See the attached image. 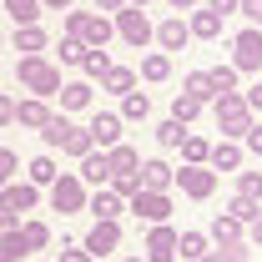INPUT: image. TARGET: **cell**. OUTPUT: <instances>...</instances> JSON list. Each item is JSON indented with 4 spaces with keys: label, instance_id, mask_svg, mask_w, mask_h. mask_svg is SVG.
<instances>
[{
    "label": "cell",
    "instance_id": "cell-1",
    "mask_svg": "<svg viewBox=\"0 0 262 262\" xmlns=\"http://www.w3.org/2000/svg\"><path fill=\"white\" fill-rule=\"evenodd\" d=\"M15 81H20L31 96L51 101L61 91V66H51L46 56H20V61H15Z\"/></svg>",
    "mask_w": 262,
    "mask_h": 262
},
{
    "label": "cell",
    "instance_id": "cell-2",
    "mask_svg": "<svg viewBox=\"0 0 262 262\" xmlns=\"http://www.w3.org/2000/svg\"><path fill=\"white\" fill-rule=\"evenodd\" d=\"M212 116H217V131H222L227 141H237L242 131L252 126V111H247V101H242V91H222V96L212 101Z\"/></svg>",
    "mask_w": 262,
    "mask_h": 262
},
{
    "label": "cell",
    "instance_id": "cell-3",
    "mask_svg": "<svg viewBox=\"0 0 262 262\" xmlns=\"http://www.w3.org/2000/svg\"><path fill=\"white\" fill-rule=\"evenodd\" d=\"M111 26H116V35H121L126 46H136V51L151 40V20H146V10H141V5H121Z\"/></svg>",
    "mask_w": 262,
    "mask_h": 262
},
{
    "label": "cell",
    "instance_id": "cell-4",
    "mask_svg": "<svg viewBox=\"0 0 262 262\" xmlns=\"http://www.w3.org/2000/svg\"><path fill=\"white\" fill-rule=\"evenodd\" d=\"M232 71H262V31L257 26L232 35Z\"/></svg>",
    "mask_w": 262,
    "mask_h": 262
},
{
    "label": "cell",
    "instance_id": "cell-5",
    "mask_svg": "<svg viewBox=\"0 0 262 262\" xmlns=\"http://www.w3.org/2000/svg\"><path fill=\"white\" fill-rule=\"evenodd\" d=\"M51 207L56 212H86V182L76 177V171H66L51 182Z\"/></svg>",
    "mask_w": 262,
    "mask_h": 262
},
{
    "label": "cell",
    "instance_id": "cell-6",
    "mask_svg": "<svg viewBox=\"0 0 262 262\" xmlns=\"http://www.w3.org/2000/svg\"><path fill=\"white\" fill-rule=\"evenodd\" d=\"M126 212H136L146 227H157V222H166V217H171V192H136Z\"/></svg>",
    "mask_w": 262,
    "mask_h": 262
},
{
    "label": "cell",
    "instance_id": "cell-7",
    "mask_svg": "<svg viewBox=\"0 0 262 262\" xmlns=\"http://www.w3.org/2000/svg\"><path fill=\"white\" fill-rule=\"evenodd\" d=\"M146 262H177V227L171 222H157V227H146Z\"/></svg>",
    "mask_w": 262,
    "mask_h": 262
},
{
    "label": "cell",
    "instance_id": "cell-8",
    "mask_svg": "<svg viewBox=\"0 0 262 262\" xmlns=\"http://www.w3.org/2000/svg\"><path fill=\"white\" fill-rule=\"evenodd\" d=\"M177 187L192 196V202H207V196L217 192V171L212 166H182L177 171Z\"/></svg>",
    "mask_w": 262,
    "mask_h": 262
},
{
    "label": "cell",
    "instance_id": "cell-9",
    "mask_svg": "<svg viewBox=\"0 0 262 262\" xmlns=\"http://www.w3.org/2000/svg\"><path fill=\"white\" fill-rule=\"evenodd\" d=\"M35 202H40V187H31V182H5L0 187V212H10V217L31 212Z\"/></svg>",
    "mask_w": 262,
    "mask_h": 262
},
{
    "label": "cell",
    "instance_id": "cell-10",
    "mask_svg": "<svg viewBox=\"0 0 262 262\" xmlns=\"http://www.w3.org/2000/svg\"><path fill=\"white\" fill-rule=\"evenodd\" d=\"M91 257H111L116 247H121V222H96V227L86 232V242H81Z\"/></svg>",
    "mask_w": 262,
    "mask_h": 262
},
{
    "label": "cell",
    "instance_id": "cell-11",
    "mask_svg": "<svg viewBox=\"0 0 262 262\" xmlns=\"http://www.w3.org/2000/svg\"><path fill=\"white\" fill-rule=\"evenodd\" d=\"M136 177H141V192H171V187H177V166L157 162V157L136 166Z\"/></svg>",
    "mask_w": 262,
    "mask_h": 262
},
{
    "label": "cell",
    "instance_id": "cell-12",
    "mask_svg": "<svg viewBox=\"0 0 262 262\" xmlns=\"http://www.w3.org/2000/svg\"><path fill=\"white\" fill-rule=\"evenodd\" d=\"M91 141H96V151H111V146H116V141H121V116H116V111H96V116H91Z\"/></svg>",
    "mask_w": 262,
    "mask_h": 262
},
{
    "label": "cell",
    "instance_id": "cell-13",
    "mask_svg": "<svg viewBox=\"0 0 262 262\" xmlns=\"http://www.w3.org/2000/svg\"><path fill=\"white\" fill-rule=\"evenodd\" d=\"M151 40H157L162 51H182V46L192 40V31H187V20H182V15H166L162 26H151Z\"/></svg>",
    "mask_w": 262,
    "mask_h": 262
},
{
    "label": "cell",
    "instance_id": "cell-14",
    "mask_svg": "<svg viewBox=\"0 0 262 262\" xmlns=\"http://www.w3.org/2000/svg\"><path fill=\"white\" fill-rule=\"evenodd\" d=\"M86 212H91L96 222H116V217L126 212V202L116 192H106V187H96V196H86Z\"/></svg>",
    "mask_w": 262,
    "mask_h": 262
},
{
    "label": "cell",
    "instance_id": "cell-15",
    "mask_svg": "<svg viewBox=\"0 0 262 262\" xmlns=\"http://www.w3.org/2000/svg\"><path fill=\"white\" fill-rule=\"evenodd\" d=\"M51 121V106L40 96H26V101H15V126H31V131H40Z\"/></svg>",
    "mask_w": 262,
    "mask_h": 262
},
{
    "label": "cell",
    "instance_id": "cell-16",
    "mask_svg": "<svg viewBox=\"0 0 262 262\" xmlns=\"http://www.w3.org/2000/svg\"><path fill=\"white\" fill-rule=\"evenodd\" d=\"M111 35H116V26H111L106 15H86V31H81V46H86V51H106Z\"/></svg>",
    "mask_w": 262,
    "mask_h": 262
},
{
    "label": "cell",
    "instance_id": "cell-17",
    "mask_svg": "<svg viewBox=\"0 0 262 262\" xmlns=\"http://www.w3.org/2000/svg\"><path fill=\"white\" fill-rule=\"evenodd\" d=\"M81 182L106 187V182H111V157H106V151H86V157H81Z\"/></svg>",
    "mask_w": 262,
    "mask_h": 262
},
{
    "label": "cell",
    "instance_id": "cell-18",
    "mask_svg": "<svg viewBox=\"0 0 262 262\" xmlns=\"http://www.w3.org/2000/svg\"><path fill=\"white\" fill-rule=\"evenodd\" d=\"M187 31H192V40H217V35H222V15H212V10H192Z\"/></svg>",
    "mask_w": 262,
    "mask_h": 262
},
{
    "label": "cell",
    "instance_id": "cell-19",
    "mask_svg": "<svg viewBox=\"0 0 262 262\" xmlns=\"http://www.w3.org/2000/svg\"><path fill=\"white\" fill-rule=\"evenodd\" d=\"M61 111H81V106H91V81H61Z\"/></svg>",
    "mask_w": 262,
    "mask_h": 262
},
{
    "label": "cell",
    "instance_id": "cell-20",
    "mask_svg": "<svg viewBox=\"0 0 262 262\" xmlns=\"http://www.w3.org/2000/svg\"><path fill=\"white\" fill-rule=\"evenodd\" d=\"M207 162L217 166V171H237V166H242V146H237V141H217V146L207 151Z\"/></svg>",
    "mask_w": 262,
    "mask_h": 262
},
{
    "label": "cell",
    "instance_id": "cell-21",
    "mask_svg": "<svg viewBox=\"0 0 262 262\" xmlns=\"http://www.w3.org/2000/svg\"><path fill=\"white\" fill-rule=\"evenodd\" d=\"M15 237L26 242V252H46V247H51V227H46V222H20Z\"/></svg>",
    "mask_w": 262,
    "mask_h": 262
},
{
    "label": "cell",
    "instance_id": "cell-22",
    "mask_svg": "<svg viewBox=\"0 0 262 262\" xmlns=\"http://www.w3.org/2000/svg\"><path fill=\"white\" fill-rule=\"evenodd\" d=\"M101 86H106L111 96H126V91H136V71H131V66H111V71L101 76Z\"/></svg>",
    "mask_w": 262,
    "mask_h": 262
},
{
    "label": "cell",
    "instance_id": "cell-23",
    "mask_svg": "<svg viewBox=\"0 0 262 262\" xmlns=\"http://www.w3.org/2000/svg\"><path fill=\"white\" fill-rule=\"evenodd\" d=\"M151 116V96L146 91H126L121 96V121H146Z\"/></svg>",
    "mask_w": 262,
    "mask_h": 262
},
{
    "label": "cell",
    "instance_id": "cell-24",
    "mask_svg": "<svg viewBox=\"0 0 262 262\" xmlns=\"http://www.w3.org/2000/svg\"><path fill=\"white\" fill-rule=\"evenodd\" d=\"M207 151H212V141H207V136H196V131L182 136V157H187L182 166H207Z\"/></svg>",
    "mask_w": 262,
    "mask_h": 262
},
{
    "label": "cell",
    "instance_id": "cell-25",
    "mask_svg": "<svg viewBox=\"0 0 262 262\" xmlns=\"http://www.w3.org/2000/svg\"><path fill=\"white\" fill-rule=\"evenodd\" d=\"M61 151L81 162L86 151H96V141H91V131H86V126H71V131H66V141H61Z\"/></svg>",
    "mask_w": 262,
    "mask_h": 262
},
{
    "label": "cell",
    "instance_id": "cell-26",
    "mask_svg": "<svg viewBox=\"0 0 262 262\" xmlns=\"http://www.w3.org/2000/svg\"><path fill=\"white\" fill-rule=\"evenodd\" d=\"M5 15L15 26H40V0H5Z\"/></svg>",
    "mask_w": 262,
    "mask_h": 262
},
{
    "label": "cell",
    "instance_id": "cell-27",
    "mask_svg": "<svg viewBox=\"0 0 262 262\" xmlns=\"http://www.w3.org/2000/svg\"><path fill=\"white\" fill-rule=\"evenodd\" d=\"M182 91H187L192 101H202V106H207V101H217V91H212V76H207V71H192V76L182 81Z\"/></svg>",
    "mask_w": 262,
    "mask_h": 262
},
{
    "label": "cell",
    "instance_id": "cell-28",
    "mask_svg": "<svg viewBox=\"0 0 262 262\" xmlns=\"http://www.w3.org/2000/svg\"><path fill=\"white\" fill-rule=\"evenodd\" d=\"M15 51L40 56V51H46V31H40V26H15Z\"/></svg>",
    "mask_w": 262,
    "mask_h": 262
},
{
    "label": "cell",
    "instance_id": "cell-29",
    "mask_svg": "<svg viewBox=\"0 0 262 262\" xmlns=\"http://www.w3.org/2000/svg\"><path fill=\"white\" fill-rule=\"evenodd\" d=\"M166 76H171V56H166V51L141 56V81H166Z\"/></svg>",
    "mask_w": 262,
    "mask_h": 262
},
{
    "label": "cell",
    "instance_id": "cell-30",
    "mask_svg": "<svg viewBox=\"0 0 262 262\" xmlns=\"http://www.w3.org/2000/svg\"><path fill=\"white\" fill-rule=\"evenodd\" d=\"M227 217L247 227V222H257V217H262V202H252V196H232V202H227Z\"/></svg>",
    "mask_w": 262,
    "mask_h": 262
},
{
    "label": "cell",
    "instance_id": "cell-31",
    "mask_svg": "<svg viewBox=\"0 0 262 262\" xmlns=\"http://www.w3.org/2000/svg\"><path fill=\"white\" fill-rule=\"evenodd\" d=\"M202 252H207V232H177V257L196 262Z\"/></svg>",
    "mask_w": 262,
    "mask_h": 262
},
{
    "label": "cell",
    "instance_id": "cell-32",
    "mask_svg": "<svg viewBox=\"0 0 262 262\" xmlns=\"http://www.w3.org/2000/svg\"><path fill=\"white\" fill-rule=\"evenodd\" d=\"M196 116H202V101H192L187 91H177V96H171V121H182V126H192Z\"/></svg>",
    "mask_w": 262,
    "mask_h": 262
},
{
    "label": "cell",
    "instance_id": "cell-33",
    "mask_svg": "<svg viewBox=\"0 0 262 262\" xmlns=\"http://www.w3.org/2000/svg\"><path fill=\"white\" fill-rule=\"evenodd\" d=\"M106 192H116L121 202H131V196L141 192V177H136V171H111V182H106Z\"/></svg>",
    "mask_w": 262,
    "mask_h": 262
},
{
    "label": "cell",
    "instance_id": "cell-34",
    "mask_svg": "<svg viewBox=\"0 0 262 262\" xmlns=\"http://www.w3.org/2000/svg\"><path fill=\"white\" fill-rule=\"evenodd\" d=\"M106 157H111V171H136V166H141V151H136V146H126V141H116Z\"/></svg>",
    "mask_w": 262,
    "mask_h": 262
},
{
    "label": "cell",
    "instance_id": "cell-35",
    "mask_svg": "<svg viewBox=\"0 0 262 262\" xmlns=\"http://www.w3.org/2000/svg\"><path fill=\"white\" fill-rule=\"evenodd\" d=\"M212 242H217V247H227V242H242V222H232L227 212H222V217H212Z\"/></svg>",
    "mask_w": 262,
    "mask_h": 262
},
{
    "label": "cell",
    "instance_id": "cell-36",
    "mask_svg": "<svg viewBox=\"0 0 262 262\" xmlns=\"http://www.w3.org/2000/svg\"><path fill=\"white\" fill-rule=\"evenodd\" d=\"M66 131H71V116H66V111H51V121L40 126V141H46V146H61Z\"/></svg>",
    "mask_w": 262,
    "mask_h": 262
},
{
    "label": "cell",
    "instance_id": "cell-37",
    "mask_svg": "<svg viewBox=\"0 0 262 262\" xmlns=\"http://www.w3.org/2000/svg\"><path fill=\"white\" fill-rule=\"evenodd\" d=\"M26 177H31V187H51L61 171H56V162H51V157H35V162L26 166Z\"/></svg>",
    "mask_w": 262,
    "mask_h": 262
},
{
    "label": "cell",
    "instance_id": "cell-38",
    "mask_svg": "<svg viewBox=\"0 0 262 262\" xmlns=\"http://www.w3.org/2000/svg\"><path fill=\"white\" fill-rule=\"evenodd\" d=\"M237 196L262 202V171H237Z\"/></svg>",
    "mask_w": 262,
    "mask_h": 262
},
{
    "label": "cell",
    "instance_id": "cell-39",
    "mask_svg": "<svg viewBox=\"0 0 262 262\" xmlns=\"http://www.w3.org/2000/svg\"><path fill=\"white\" fill-rule=\"evenodd\" d=\"M207 76H212V91H217V96H222V91H237V71H232V66H212Z\"/></svg>",
    "mask_w": 262,
    "mask_h": 262
},
{
    "label": "cell",
    "instance_id": "cell-40",
    "mask_svg": "<svg viewBox=\"0 0 262 262\" xmlns=\"http://www.w3.org/2000/svg\"><path fill=\"white\" fill-rule=\"evenodd\" d=\"M182 136H187V126H182V121H171V116L157 126V141H162V146H182Z\"/></svg>",
    "mask_w": 262,
    "mask_h": 262
},
{
    "label": "cell",
    "instance_id": "cell-41",
    "mask_svg": "<svg viewBox=\"0 0 262 262\" xmlns=\"http://www.w3.org/2000/svg\"><path fill=\"white\" fill-rule=\"evenodd\" d=\"M20 257H31V252H26V242H20L15 232H10V237H0V262H20Z\"/></svg>",
    "mask_w": 262,
    "mask_h": 262
},
{
    "label": "cell",
    "instance_id": "cell-42",
    "mask_svg": "<svg viewBox=\"0 0 262 262\" xmlns=\"http://www.w3.org/2000/svg\"><path fill=\"white\" fill-rule=\"evenodd\" d=\"M81 61H86V46H81L76 35H66L61 40V66H81Z\"/></svg>",
    "mask_w": 262,
    "mask_h": 262
},
{
    "label": "cell",
    "instance_id": "cell-43",
    "mask_svg": "<svg viewBox=\"0 0 262 262\" xmlns=\"http://www.w3.org/2000/svg\"><path fill=\"white\" fill-rule=\"evenodd\" d=\"M81 71H86V76H106V71H111V56H106V51H86Z\"/></svg>",
    "mask_w": 262,
    "mask_h": 262
},
{
    "label": "cell",
    "instance_id": "cell-44",
    "mask_svg": "<svg viewBox=\"0 0 262 262\" xmlns=\"http://www.w3.org/2000/svg\"><path fill=\"white\" fill-rule=\"evenodd\" d=\"M15 171H20V157H15L10 146H0V187H5V182H15Z\"/></svg>",
    "mask_w": 262,
    "mask_h": 262
},
{
    "label": "cell",
    "instance_id": "cell-45",
    "mask_svg": "<svg viewBox=\"0 0 262 262\" xmlns=\"http://www.w3.org/2000/svg\"><path fill=\"white\" fill-rule=\"evenodd\" d=\"M56 262H96V257H91L81 242H61V257H56Z\"/></svg>",
    "mask_w": 262,
    "mask_h": 262
},
{
    "label": "cell",
    "instance_id": "cell-46",
    "mask_svg": "<svg viewBox=\"0 0 262 262\" xmlns=\"http://www.w3.org/2000/svg\"><path fill=\"white\" fill-rule=\"evenodd\" d=\"M217 257H222V262H247V242H227V247H217Z\"/></svg>",
    "mask_w": 262,
    "mask_h": 262
},
{
    "label": "cell",
    "instance_id": "cell-47",
    "mask_svg": "<svg viewBox=\"0 0 262 262\" xmlns=\"http://www.w3.org/2000/svg\"><path fill=\"white\" fill-rule=\"evenodd\" d=\"M81 31H86V10H66V35L81 40Z\"/></svg>",
    "mask_w": 262,
    "mask_h": 262
},
{
    "label": "cell",
    "instance_id": "cell-48",
    "mask_svg": "<svg viewBox=\"0 0 262 262\" xmlns=\"http://www.w3.org/2000/svg\"><path fill=\"white\" fill-rule=\"evenodd\" d=\"M237 10H242V15H247V20L262 31V0H237Z\"/></svg>",
    "mask_w": 262,
    "mask_h": 262
},
{
    "label": "cell",
    "instance_id": "cell-49",
    "mask_svg": "<svg viewBox=\"0 0 262 262\" xmlns=\"http://www.w3.org/2000/svg\"><path fill=\"white\" fill-rule=\"evenodd\" d=\"M242 141H247V151H257V157H262V121H252V126L242 131Z\"/></svg>",
    "mask_w": 262,
    "mask_h": 262
},
{
    "label": "cell",
    "instance_id": "cell-50",
    "mask_svg": "<svg viewBox=\"0 0 262 262\" xmlns=\"http://www.w3.org/2000/svg\"><path fill=\"white\" fill-rule=\"evenodd\" d=\"M242 101H247V111H262V81H257V86H247Z\"/></svg>",
    "mask_w": 262,
    "mask_h": 262
},
{
    "label": "cell",
    "instance_id": "cell-51",
    "mask_svg": "<svg viewBox=\"0 0 262 262\" xmlns=\"http://www.w3.org/2000/svg\"><path fill=\"white\" fill-rule=\"evenodd\" d=\"M10 121H15V101L0 91V126H10Z\"/></svg>",
    "mask_w": 262,
    "mask_h": 262
},
{
    "label": "cell",
    "instance_id": "cell-52",
    "mask_svg": "<svg viewBox=\"0 0 262 262\" xmlns=\"http://www.w3.org/2000/svg\"><path fill=\"white\" fill-rule=\"evenodd\" d=\"M207 10H212V15H222V20H227L232 10H237V0H207Z\"/></svg>",
    "mask_w": 262,
    "mask_h": 262
},
{
    "label": "cell",
    "instance_id": "cell-53",
    "mask_svg": "<svg viewBox=\"0 0 262 262\" xmlns=\"http://www.w3.org/2000/svg\"><path fill=\"white\" fill-rule=\"evenodd\" d=\"M15 227H20V217H10V212H0V237H10Z\"/></svg>",
    "mask_w": 262,
    "mask_h": 262
},
{
    "label": "cell",
    "instance_id": "cell-54",
    "mask_svg": "<svg viewBox=\"0 0 262 262\" xmlns=\"http://www.w3.org/2000/svg\"><path fill=\"white\" fill-rule=\"evenodd\" d=\"M247 242H252V247H262V217H257V222H247Z\"/></svg>",
    "mask_w": 262,
    "mask_h": 262
},
{
    "label": "cell",
    "instance_id": "cell-55",
    "mask_svg": "<svg viewBox=\"0 0 262 262\" xmlns=\"http://www.w3.org/2000/svg\"><path fill=\"white\" fill-rule=\"evenodd\" d=\"M40 10H71V0H40Z\"/></svg>",
    "mask_w": 262,
    "mask_h": 262
},
{
    "label": "cell",
    "instance_id": "cell-56",
    "mask_svg": "<svg viewBox=\"0 0 262 262\" xmlns=\"http://www.w3.org/2000/svg\"><path fill=\"white\" fill-rule=\"evenodd\" d=\"M166 5H171V10H177V15H182V10H192L196 0H166Z\"/></svg>",
    "mask_w": 262,
    "mask_h": 262
},
{
    "label": "cell",
    "instance_id": "cell-57",
    "mask_svg": "<svg viewBox=\"0 0 262 262\" xmlns=\"http://www.w3.org/2000/svg\"><path fill=\"white\" fill-rule=\"evenodd\" d=\"M126 0H96V10H121Z\"/></svg>",
    "mask_w": 262,
    "mask_h": 262
},
{
    "label": "cell",
    "instance_id": "cell-58",
    "mask_svg": "<svg viewBox=\"0 0 262 262\" xmlns=\"http://www.w3.org/2000/svg\"><path fill=\"white\" fill-rule=\"evenodd\" d=\"M196 262H222V257H217V252H202V257H196Z\"/></svg>",
    "mask_w": 262,
    "mask_h": 262
},
{
    "label": "cell",
    "instance_id": "cell-59",
    "mask_svg": "<svg viewBox=\"0 0 262 262\" xmlns=\"http://www.w3.org/2000/svg\"><path fill=\"white\" fill-rule=\"evenodd\" d=\"M126 5H146V0H126Z\"/></svg>",
    "mask_w": 262,
    "mask_h": 262
},
{
    "label": "cell",
    "instance_id": "cell-60",
    "mask_svg": "<svg viewBox=\"0 0 262 262\" xmlns=\"http://www.w3.org/2000/svg\"><path fill=\"white\" fill-rule=\"evenodd\" d=\"M126 262H146V257H126Z\"/></svg>",
    "mask_w": 262,
    "mask_h": 262
}]
</instances>
